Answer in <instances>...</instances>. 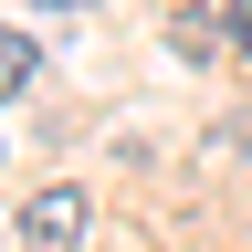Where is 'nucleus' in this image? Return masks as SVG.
<instances>
[{
  "instance_id": "nucleus-1",
  "label": "nucleus",
  "mask_w": 252,
  "mask_h": 252,
  "mask_svg": "<svg viewBox=\"0 0 252 252\" xmlns=\"http://www.w3.org/2000/svg\"><path fill=\"white\" fill-rule=\"evenodd\" d=\"M74 242H84V189H32L21 252H74Z\"/></svg>"
},
{
  "instance_id": "nucleus-2",
  "label": "nucleus",
  "mask_w": 252,
  "mask_h": 252,
  "mask_svg": "<svg viewBox=\"0 0 252 252\" xmlns=\"http://www.w3.org/2000/svg\"><path fill=\"white\" fill-rule=\"evenodd\" d=\"M32 84V42H21V32H0V94H21Z\"/></svg>"
},
{
  "instance_id": "nucleus-3",
  "label": "nucleus",
  "mask_w": 252,
  "mask_h": 252,
  "mask_svg": "<svg viewBox=\"0 0 252 252\" xmlns=\"http://www.w3.org/2000/svg\"><path fill=\"white\" fill-rule=\"evenodd\" d=\"M231 42H242V53H252V0H231Z\"/></svg>"
},
{
  "instance_id": "nucleus-4",
  "label": "nucleus",
  "mask_w": 252,
  "mask_h": 252,
  "mask_svg": "<svg viewBox=\"0 0 252 252\" xmlns=\"http://www.w3.org/2000/svg\"><path fill=\"white\" fill-rule=\"evenodd\" d=\"M42 11H94V0H42Z\"/></svg>"
}]
</instances>
